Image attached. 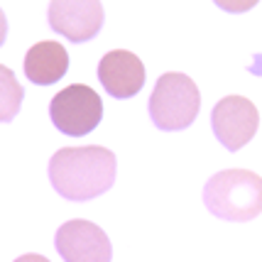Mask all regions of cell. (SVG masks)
Returning <instances> with one entry per match:
<instances>
[{
  "label": "cell",
  "instance_id": "6",
  "mask_svg": "<svg viewBox=\"0 0 262 262\" xmlns=\"http://www.w3.org/2000/svg\"><path fill=\"white\" fill-rule=\"evenodd\" d=\"M47 20L57 34L74 45H81L101 32L105 12L101 0H52Z\"/></svg>",
  "mask_w": 262,
  "mask_h": 262
},
{
  "label": "cell",
  "instance_id": "5",
  "mask_svg": "<svg viewBox=\"0 0 262 262\" xmlns=\"http://www.w3.org/2000/svg\"><path fill=\"white\" fill-rule=\"evenodd\" d=\"M211 127L223 147L228 152H238L255 137L257 127H260V113H257L255 103L248 98L226 96L211 111Z\"/></svg>",
  "mask_w": 262,
  "mask_h": 262
},
{
  "label": "cell",
  "instance_id": "7",
  "mask_svg": "<svg viewBox=\"0 0 262 262\" xmlns=\"http://www.w3.org/2000/svg\"><path fill=\"white\" fill-rule=\"evenodd\" d=\"M54 248L64 262H111L113 245L108 235L91 221L74 218L59 226L54 235Z\"/></svg>",
  "mask_w": 262,
  "mask_h": 262
},
{
  "label": "cell",
  "instance_id": "11",
  "mask_svg": "<svg viewBox=\"0 0 262 262\" xmlns=\"http://www.w3.org/2000/svg\"><path fill=\"white\" fill-rule=\"evenodd\" d=\"M15 262H49L45 255H37V252H27V255H20Z\"/></svg>",
  "mask_w": 262,
  "mask_h": 262
},
{
  "label": "cell",
  "instance_id": "1",
  "mask_svg": "<svg viewBox=\"0 0 262 262\" xmlns=\"http://www.w3.org/2000/svg\"><path fill=\"white\" fill-rule=\"evenodd\" d=\"M49 182L67 201H91L115 182V155L105 147H61L49 160Z\"/></svg>",
  "mask_w": 262,
  "mask_h": 262
},
{
  "label": "cell",
  "instance_id": "4",
  "mask_svg": "<svg viewBox=\"0 0 262 262\" xmlns=\"http://www.w3.org/2000/svg\"><path fill=\"white\" fill-rule=\"evenodd\" d=\"M49 118L61 135L83 137L103 120L101 96L86 83H71L49 103Z\"/></svg>",
  "mask_w": 262,
  "mask_h": 262
},
{
  "label": "cell",
  "instance_id": "9",
  "mask_svg": "<svg viewBox=\"0 0 262 262\" xmlns=\"http://www.w3.org/2000/svg\"><path fill=\"white\" fill-rule=\"evenodd\" d=\"M69 71V52L59 42H39L25 54V76L37 86H52Z\"/></svg>",
  "mask_w": 262,
  "mask_h": 262
},
{
  "label": "cell",
  "instance_id": "10",
  "mask_svg": "<svg viewBox=\"0 0 262 262\" xmlns=\"http://www.w3.org/2000/svg\"><path fill=\"white\" fill-rule=\"evenodd\" d=\"M25 89L15 76V71L0 64V123H10L20 113Z\"/></svg>",
  "mask_w": 262,
  "mask_h": 262
},
{
  "label": "cell",
  "instance_id": "2",
  "mask_svg": "<svg viewBox=\"0 0 262 262\" xmlns=\"http://www.w3.org/2000/svg\"><path fill=\"white\" fill-rule=\"evenodd\" d=\"M204 204L221 221H252L262 213V177L248 169L218 171L206 182Z\"/></svg>",
  "mask_w": 262,
  "mask_h": 262
},
{
  "label": "cell",
  "instance_id": "3",
  "mask_svg": "<svg viewBox=\"0 0 262 262\" xmlns=\"http://www.w3.org/2000/svg\"><path fill=\"white\" fill-rule=\"evenodd\" d=\"M147 111L152 123L164 133L186 130L201 111V93L186 74L167 71L152 89Z\"/></svg>",
  "mask_w": 262,
  "mask_h": 262
},
{
  "label": "cell",
  "instance_id": "8",
  "mask_svg": "<svg viewBox=\"0 0 262 262\" xmlns=\"http://www.w3.org/2000/svg\"><path fill=\"white\" fill-rule=\"evenodd\" d=\"M98 81L105 93L118 101L133 98L145 86V64L127 49H113L98 61Z\"/></svg>",
  "mask_w": 262,
  "mask_h": 262
},
{
  "label": "cell",
  "instance_id": "12",
  "mask_svg": "<svg viewBox=\"0 0 262 262\" xmlns=\"http://www.w3.org/2000/svg\"><path fill=\"white\" fill-rule=\"evenodd\" d=\"M5 37H8V20H5V12L0 10V47L5 45Z\"/></svg>",
  "mask_w": 262,
  "mask_h": 262
}]
</instances>
